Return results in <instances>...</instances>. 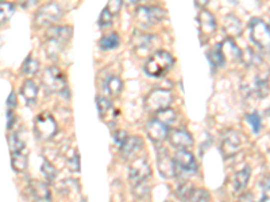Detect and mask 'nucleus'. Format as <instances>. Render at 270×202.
I'll return each instance as SVG.
<instances>
[{
    "mask_svg": "<svg viewBox=\"0 0 270 202\" xmlns=\"http://www.w3.org/2000/svg\"><path fill=\"white\" fill-rule=\"evenodd\" d=\"M173 65V55L165 50H158L145 63V73L150 77H161L169 72Z\"/></svg>",
    "mask_w": 270,
    "mask_h": 202,
    "instance_id": "obj_1",
    "label": "nucleus"
},
{
    "mask_svg": "<svg viewBox=\"0 0 270 202\" xmlns=\"http://www.w3.org/2000/svg\"><path fill=\"white\" fill-rule=\"evenodd\" d=\"M250 39L257 47L262 50L270 49V26H268L262 19H253L249 24Z\"/></svg>",
    "mask_w": 270,
    "mask_h": 202,
    "instance_id": "obj_2",
    "label": "nucleus"
},
{
    "mask_svg": "<svg viewBox=\"0 0 270 202\" xmlns=\"http://www.w3.org/2000/svg\"><path fill=\"white\" fill-rule=\"evenodd\" d=\"M61 15H62V11L60 5L55 1H49L38 9L34 18V23L37 27H49L57 22L61 18Z\"/></svg>",
    "mask_w": 270,
    "mask_h": 202,
    "instance_id": "obj_3",
    "label": "nucleus"
},
{
    "mask_svg": "<svg viewBox=\"0 0 270 202\" xmlns=\"http://www.w3.org/2000/svg\"><path fill=\"white\" fill-rule=\"evenodd\" d=\"M173 101V96L168 89H153L145 97V108L150 112H158L161 109L169 108Z\"/></svg>",
    "mask_w": 270,
    "mask_h": 202,
    "instance_id": "obj_4",
    "label": "nucleus"
},
{
    "mask_svg": "<svg viewBox=\"0 0 270 202\" xmlns=\"http://www.w3.org/2000/svg\"><path fill=\"white\" fill-rule=\"evenodd\" d=\"M150 175L151 169L146 158H135L131 163V166H130V173H128V180H130V184L133 185V188H135L138 185L145 184L150 178Z\"/></svg>",
    "mask_w": 270,
    "mask_h": 202,
    "instance_id": "obj_5",
    "label": "nucleus"
},
{
    "mask_svg": "<svg viewBox=\"0 0 270 202\" xmlns=\"http://www.w3.org/2000/svg\"><path fill=\"white\" fill-rule=\"evenodd\" d=\"M42 84L47 92H62L66 90V81L58 67H46L42 73Z\"/></svg>",
    "mask_w": 270,
    "mask_h": 202,
    "instance_id": "obj_6",
    "label": "nucleus"
},
{
    "mask_svg": "<svg viewBox=\"0 0 270 202\" xmlns=\"http://www.w3.org/2000/svg\"><path fill=\"white\" fill-rule=\"evenodd\" d=\"M34 128H35L37 138L41 140L51 139L57 134V123H55L54 117L47 112L38 115Z\"/></svg>",
    "mask_w": 270,
    "mask_h": 202,
    "instance_id": "obj_7",
    "label": "nucleus"
},
{
    "mask_svg": "<svg viewBox=\"0 0 270 202\" xmlns=\"http://www.w3.org/2000/svg\"><path fill=\"white\" fill-rule=\"evenodd\" d=\"M166 11L161 7H139L135 12V19L139 24L150 27L165 19Z\"/></svg>",
    "mask_w": 270,
    "mask_h": 202,
    "instance_id": "obj_8",
    "label": "nucleus"
},
{
    "mask_svg": "<svg viewBox=\"0 0 270 202\" xmlns=\"http://www.w3.org/2000/svg\"><path fill=\"white\" fill-rule=\"evenodd\" d=\"M174 166H176V175L179 171L183 173H195L197 170L196 159L193 157V154L188 150H179L174 154L173 157Z\"/></svg>",
    "mask_w": 270,
    "mask_h": 202,
    "instance_id": "obj_9",
    "label": "nucleus"
},
{
    "mask_svg": "<svg viewBox=\"0 0 270 202\" xmlns=\"http://www.w3.org/2000/svg\"><path fill=\"white\" fill-rule=\"evenodd\" d=\"M242 147V142L239 135L235 131H226L222 136V146L220 150L226 158L234 157Z\"/></svg>",
    "mask_w": 270,
    "mask_h": 202,
    "instance_id": "obj_10",
    "label": "nucleus"
},
{
    "mask_svg": "<svg viewBox=\"0 0 270 202\" xmlns=\"http://www.w3.org/2000/svg\"><path fill=\"white\" fill-rule=\"evenodd\" d=\"M168 139H169V143L173 146L174 148H179V150H188L191 148L195 143L193 140V136L188 131L185 130H172L168 132Z\"/></svg>",
    "mask_w": 270,
    "mask_h": 202,
    "instance_id": "obj_11",
    "label": "nucleus"
},
{
    "mask_svg": "<svg viewBox=\"0 0 270 202\" xmlns=\"http://www.w3.org/2000/svg\"><path fill=\"white\" fill-rule=\"evenodd\" d=\"M157 166H158V171L160 174L165 178V180H170L176 177V166H174L173 159L169 157V154L166 150L161 148L158 151V157H157Z\"/></svg>",
    "mask_w": 270,
    "mask_h": 202,
    "instance_id": "obj_12",
    "label": "nucleus"
},
{
    "mask_svg": "<svg viewBox=\"0 0 270 202\" xmlns=\"http://www.w3.org/2000/svg\"><path fill=\"white\" fill-rule=\"evenodd\" d=\"M168 127L164 126L161 121H158L157 119L154 120H150L146 124V134L149 136V139L153 140L154 143H161L168 138Z\"/></svg>",
    "mask_w": 270,
    "mask_h": 202,
    "instance_id": "obj_13",
    "label": "nucleus"
},
{
    "mask_svg": "<svg viewBox=\"0 0 270 202\" xmlns=\"http://www.w3.org/2000/svg\"><path fill=\"white\" fill-rule=\"evenodd\" d=\"M143 147V140L139 136H128L126 143L120 147V154L124 161H128Z\"/></svg>",
    "mask_w": 270,
    "mask_h": 202,
    "instance_id": "obj_14",
    "label": "nucleus"
},
{
    "mask_svg": "<svg viewBox=\"0 0 270 202\" xmlns=\"http://www.w3.org/2000/svg\"><path fill=\"white\" fill-rule=\"evenodd\" d=\"M197 20L200 23V31L204 34V35H211L216 31V27H218V23H216L215 16L207 11V9H203L199 13L197 16Z\"/></svg>",
    "mask_w": 270,
    "mask_h": 202,
    "instance_id": "obj_15",
    "label": "nucleus"
},
{
    "mask_svg": "<svg viewBox=\"0 0 270 202\" xmlns=\"http://www.w3.org/2000/svg\"><path fill=\"white\" fill-rule=\"evenodd\" d=\"M30 193L37 201H50L51 193L50 189H49V185H46L45 182H41V181H31L30 185Z\"/></svg>",
    "mask_w": 270,
    "mask_h": 202,
    "instance_id": "obj_16",
    "label": "nucleus"
},
{
    "mask_svg": "<svg viewBox=\"0 0 270 202\" xmlns=\"http://www.w3.org/2000/svg\"><path fill=\"white\" fill-rule=\"evenodd\" d=\"M72 27L69 26H54L49 28L47 31V38L49 39H54L61 42L62 45H65L70 38H72Z\"/></svg>",
    "mask_w": 270,
    "mask_h": 202,
    "instance_id": "obj_17",
    "label": "nucleus"
},
{
    "mask_svg": "<svg viewBox=\"0 0 270 202\" xmlns=\"http://www.w3.org/2000/svg\"><path fill=\"white\" fill-rule=\"evenodd\" d=\"M11 165L12 169L18 173H22L27 169L28 165V151L26 148H23L16 153H11Z\"/></svg>",
    "mask_w": 270,
    "mask_h": 202,
    "instance_id": "obj_18",
    "label": "nucleus"
},
{
    "mask_svg": "<svg viewBox=\"0 0 270 202\" xmlns=\"http://www.w3.org/2000/svg\"><path fill=\"white\" fill-rule=\"evenodd\" d=\"M220 46H222V50H223L226 59L230 58L233 59V61H239V59L242 58V51L239 50V47L234 42L233 38H227L226 40H223L220 43Z\"/></svg>",
    "mask_w": 270,
    "mask_h": 202,
    "instance_id": "obj_19",
    "label": "nucleus"
},
{
    "mask_svg": "<svg viewBox=\"0 0 270 202\" xmlns=\"http://www.w3.org/2000/svg\"><path fill=\"white\" fill-rule=\"evenodd\" d=\"M225 23V31L229 34V38L241 35L242 32V23L235 15H227L223 20Z\"/></svg>",
    "mask_w": 270,
    "mask_h": 202,
    "instance_id": "obj_20",
    "label": "nucleus"
},
{
    "mask_svg": "<svg viewBox=\"0 0 270 202\" xmlns=\"http://www.w3.org/2000/svg\"><path fill=\"white\" fill-rule=\"evenodd\" d=\"M133 46L135 49H150L153 43L156 42V36L145 32H134L133 36Z\"/></svg>",
    "mask_w": 270,
    "mask_h": 202,
    "instance_id": "obj_21",
    "label": "nucleus"
},
{
    "mask_svg": "<svg viewBox=\"0 0 270 202\" xmlns=\"http://www.w3.org/2000/svg\"><path fill=\"white\" fill-rule=\"evenodd\" d=\"M249 180H250V167H245L243 170L238 171L234 175V192L242 193L248 186Z\"/></svg>",
    "mask_w": 270,
    "mask_h": 202,
    "instance_id": "obj_22",
    "label": "nucleus"
},
{
    "mask_svg": "<svg viewBox=\"0 0 270 202\" xmlns=\"http://www.w3.org/2000/svg\"><path fill=\"white\" fill-rule=\"evenodd\" d=\"M22 94L23 97L26 99V103L32 104L37 100L38 96V86L35 85V82L32 80H26L22 85Z\"/></svg>",
    "mask_w": 270,
    "mask_h": 202,
    "instance_id": "obj_23",
    "label": "nucleus"
},
{
    "mask_svg": "<svg viewBox=\"0 0 270 202\" xmlns=\"http://www.w3.org/2000/svg\"><path fill=\"white\" fill-rule=\"evenodd\" d=\"M120 43L119 35L116 32H111V34H107V35L101 36L100 40H99V46H100L101 50H114L116 49Z\"/></svg>",
    "mask_w": 270,
    "mask_h": 202,
    "instance_id": "obj_24",
    "label": "nucleus"
},
{
    "mask_svg": "<svg viewBox=\"0 0 270 202\" xmlns=\"http://www.w3.org/2000/svg\"><path fill=\"white\" fill-rule=\"evenodd\" d=\"M156 119L158 121H161L164 126L169 127L172 126L174 123V120H176V112H174L172 108H165V109H161V111H158V112H156Z\"/></svg>",
    "mask_w": 270,
    "mask_h": 202,
    "instance_id": "obj_25",
    "label": "nucleus"
},
{
    "mask_svg": "<svg viewBox=\"0 0 270 202\" xmlns=\"http://www.w3.org/2000/svg\"><path fill=\"white\" fill-rule=\"evenodd\" d=\"M208 57H210V62L214 65V67H220L226 63V57L225 54H223L220 43L216 46L215 49L211 50L210 53H208Z\"/></svg>",
    "mask_w": 270,
    "mask_h": 202,
    "instance_id": "obj_26",
    "label": "nucleus"
},
{
    "mask_svg": "<svg viewBox=\"0 0 270 202\" xmlns=\"http://www.w3.org/2000/svg\"><path fill=\"white\" fill-rule=\"evenodd\" d=\"M208 200V194L206 190L199 188H193L192 192L187 197L181 200V202H206Z\"/></svg>",
    "mask_w": 270,
    "mask_h": 202,
    "instance_id": "obj_27",
    "label": "nucleus"
},
{
    "mask_svg": "<svg viewBox=\"0 0 270 202\" xmlns=\"http://www.w3.org/2000/svg\"><path fill=\"white\" fill-rule=\"evenodd\" d=\"M105 86H107V90L112 96H118L122 92V89H123V82H122V80L118 76H111L107 80V82H105Z\"/></svg>",
    "mask_w": 270,
    "mask_h": 202,
    "instance_id": "obj_28",
    "label": "nucleus"
},
{
    "mask_svg": "<svg viewBox=\"0 0 270 202\" xmlns=\"http://www.w3.org/2000/svg\"><path fill=\"white\" fill-rule=\"evenodd\" d=\"M242 61H245L248 66H258L261 63V57L253 49H246L242 53Z\"/></svg>",
    "mask_w": 270,
    "mask_h": 202,
    "instance_id": "obj_29",
    "label": "nucleus"
},
{
    "mask_svg": "<svg viewBox=\"0 0 270 202\" xmlns=\"http://www.w3.org/2000/svg\"><path fill=\"white\" fill-rule=\"evenodd\" d=\"M14 13V5L7 1H0V24L8 22Z\"/></svg>",
    "mask_w": 270,
    "mask_h": 202,
    "instance_id": "obj_30",
    "label": "nucleus"
},
{
    "mask_svg": "<svg viewBox=\"0 0 270 202\" xmlns=\"http://www.w3.org/2000/svg\"><path fill=\"white\" fill-rule=\"evenodd\" d=\"M38 69H39V61L32 58L31 55L27 57V59H26L22 65V72L24 73V74H27V76L35 74V73L38 72Z\"/></svg>",
    "mask_w": 270,
    "mask_h": 202,
    "instance_id": "obj_31",
    "label": "nucleus"
},
{
    "mask_svg": "<svg viewBox=\"0 0 270 202\" xmlns=\"http://www.w3.org/2000/svg\"><path fill=\"white\" fill-rule=\"evenodd\" d=\"M8 146H9V151L11 153H16V151H20L24 147V143L23 140L19 138L18 134H11L8 136Z\"/></svg>",
    "mask_w": 270,
    "mask_h": 202,
    "instance_id": "obj_32",
    "label": "nucleus"
},
{
    "mask_svg": "<svg viewBox=\"0 0 270 202\" xmlns=\"http://www.w3.org/2000/svg\"><path fill=\"white\" fill-rule=\"evenodd\" d=\"M41 170H42V174L45 175L46 180L49 181V182H53V181L55 180V177H57V170H55L54 166L51 165L50 162L43 161Z\"/></svg>",
    "mask_w": 270,
    "mask_h": 202,
    "instance_id": "obj_33",
    "label": "nucleus"
},
{
    "mask_svg": "<svg viewBox=\"0 0 270 202\" xmlns=\"http://www.w3.org/2000/svg\"><path fill=\"white\" fill-rule=\"evenodd\" d=\"M112 20H114V15L110 12V9L105 7L100 13V18H99V26L101 28H105V27H110L112 24Z\"/></svg>",
    "mask_w": 270,
    "mask_h": 202,
    "instance_id": "obj_34",
    "label": "nucleus"
},
{
    "mask_svg": "<svg viewBox=\"0 0 270 202\" xmlns=\"http://www.w3.org/2000/svg\"><path fill=\"white\" fill-rule=\"evenodd\" d=\"M96 107H97V111H99V113H100V116H105L107 115V112L111 109V101L108 99H105V97H97L96 99Z\"/></svg>",
    "mask_w": 270,
    "mask_h": 202,
    "instance_id": "obj_35",
    "label": "nucleus"
},
{
    "mask_svg": "<svg viewBox=\"0 0 270 202\" xmlns=\"http://www.w3.org/2000/svg\"><path fill=\"white\" fill-rule=\"evenodd\" d=\"M68 169L72 173H78L80 171V157H78L77 151H74L73 155H70L68 158Z\"/></svg>",
    "mask_w": 270,
    "mask_h": 202,
    "instance_id": "obj_36",
    "label": "nucleus"
},
{
    "mask_svg": "<svg viewBox=\"0 0 270 202\" xmlns=\"http://www.w3.org/2000/svg\"><path fill=\"white\" fill-rule=\"evenodd\" d=\"M248 121L250 123V126H252V128L254 130V132H260V130H261V117H260V115L257 112H253L250 113V115H248Z\"/></svg>",
    "mask_w": 270,
    "mask_h": 202,
    "instance_id": "obj_37",
    "label": "nucleus"
},
{
    "mask_svg": "<svg viewBox=\"0 0 270 202\" xmlns=\"http://www.w3.org/2000/svg\"><path fill=\"white\" fill-rule=\"evenodd\" d=\"M195 188L192 184H189V182H187V184H183L180 185L179 189H177V196L180 197V200H184V198L187 197L188 194L192 192V189Z\"/></svg>",
    "mask_w": 270,
    "mask_h": 202,
    "instance_id": "obj_38",
    "label": "nucleus"
},
{
    "mask_svg": "<svg viewBox=\"0 0 270 202\" xmlns=\"http://www.w3.org/2000/svg\"><path fill=\"white\" fill-rule=\"evenodd\" d=\"M122 4H123V0H108L107 8L110 9V12L112 15H118L120 8H122Z\"/></svg>",
    "mask_w": 270,
    "mask_h": 202,
    "instance_id": "obj_39",
    "label": "nucleus"
},
{
    "mask_svg": "<svg viewBox=\"0 0 270 202\" xmlns=\"http://www.w3.org/2000/svg\"><path fill=\"white\" fill-rule=\"evenodd\" d=\"M128 138V135L126 131H116L114 134V140H115V143L118 144L119 147H122L124 143H126V140H127Z\"/></svg>",
    "mask_w": 270,
    "mask_h": 202,
    "instance_id": "obj_40",
    "label": "nucleus"
},
{
    "mask_svg": "<svg viewBox=\"0 0 270 202\" xmlns=\"http://www.w3.org/2000/svg\"><path fill=\"white\" fill-rule=\"evenodd\" d=\"M7 105H8L9 111H12L14 108H16V96H15L14 92H12V93H11L8 96V100H7Z\"/></svg>",
    "mask_w": 270,
    "mask_h": 202,
    "instance_id": "obj_41",
    "label": "nucleus"
},
{
    "mask_svg": "<svg viewBox=\"0 0 270 202\" xmlns=\"http://www.w3.org/2000/svg\"><path fill=\"white\" fill-rule=\"evenodd\" d=\"M35 1H37V0H18L19 5L23 7V8H28V7H31L32 4H35Z\"/></svg>",
    "mask_w": 270,
    "mask_h": 202,
    "instance_id": "obj_42",
    "label": "nucleus"
},
{
    "mask_svg": "<svg viewBox=\"0 0 270 202\" xmlns=\"http://www.w3.org/2000/svg\"><path fill=\"white\" fill-rule=\"evenodd\" d=\"M261 202H270V186H266L262 193Z\"/></svg>",
    "mask_w": 270,
    "mask_h": 202,
    "instance_id": "obj_43",
    "label": "nucleus"
},
{
    "mask_svg": "<svg viewBox=\"0 0 270 202\" xmlns=\"http://www.w3.org/2000/svg\"><path fill=\"white\" fill-rule=\"evenodd\" d=\"M208 3H210V0H195V4L199 8H204V7H207Z\"/></svg>",
    "mask_w": 270,
    "mask_h": 202,
    "instance_id": "obj_44",
    "label": "nucleus"
},
{
    "mask_svg": "<svg viewBox=\"0 0 270 202\" xmlns=\"http://www.w3.org/2000/svg\"><path fill=\"white\" fill-rule=\"evenodd\" d=\"M239 202H254V198H253V196L250 193L243 194L242 197H241V201Z\"/></svg>",
    "mask_w": 270,
    "mask_h": 202,
    "instance_id": "obj_45",
    "label": "nucleus"
},
{
    "mask_svg": "<svg viewBox=\"0 0 270 202\" xmlns=\"http://www.w3.org/2000/svg\"><path fill=\"white\" fill-rule=\"evenodd\" d=\"M138 0H123V3H126V4H135Z\"/></svg>",
    "mask_w": 270,
    "mask_h": 202,
    "instance_id": "obj_46",
    "label": "nucleus"
},
{
    "mask_svg": "<svg viewBox=\"0 0 270 202\" xmlns=\"http://www.w3.org/2000/svg\"><path fill=\"white\" fill-rule=\"evenodd\" d=\"M0 46H1V38H0Z\"/></svg>",
    "mask_w": 270,
    "mask_h": 202,
    "instance_id": "obj_47",
    "label": "nucleus"
}]
</instances>
